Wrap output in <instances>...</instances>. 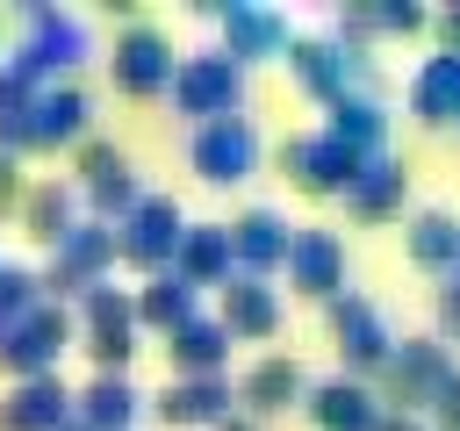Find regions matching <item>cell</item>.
I'll list each match as a JSON object with an SVG mask.
<instances>
[{
	"mask_svg": "<svg viewBox=\"0 0 460 431\" xmlns=\"http://www.w3.org/2000/svg\"><path fill=\"white\" fill-rule=\"evenodd\" d=\"M410 101H417V115H424L431 129H438V122H460V57H424Z\"/></svg>",
	"mask_w": 460,
	"mask_h": 431,
	"instance_id": "obj_7",
	"label": "cell"
},
{
	"mask_svg": "<svg viewBox=\"0 0 460 431\" xmlns=\"http://www.w3.org/2000/svg\"><path fill=\"white\" fill-rule=\"evenodd\" d=\"M194 165H201V180H244V172H252V129H244V122H216V129H201Z\"/></svg>",
	"mask_w": 460,
	"mask_h": 431,
	"instance_id": "obj_5",
	"label": "cell"
},
{
	"mask_svg": "<svg viewBox=\"0 0 460 431\" xmlns=\"http://www.w3.org/2000/svg\"><path fill=\"white\" fill-rule=\"evenodd\" d=\"M230 323H237V330H273V295L237 287V295H230Z\"/></svg>",
	"mask_w": 460,
	"mask_h": 431,
	"instance_id": "obj_13",
	"label": "cell"
},
{
	"mask_svg": "<svg viewBox=\"0 0 460 431\" xmlns=\"http://www.w3.org/2000/svg\"><path fill=\"white\" fill-rule=\"evenodd\" d=\"M288 165H295V180H302V187H316V194H323V187H352V180H359V172H352V165H359V151H352L345 136H309V144H295V151H288Z\"/></svg>",
	"mask_w": 460,
	"mask_h": 431,
	"instance_id": "obj_1",
	"label": "cell"
},
{
	"mask_svg": "<svg viewBox=\"0 0 460 431\" xmlns=\"http://www.w3.org/2000/svg\"><path fill=\"white\" fill-rule=\"evenodd\" d=\"M410 259H417L424 273H438V266H460V223H453L446 208H424V216L410 223Z\"/></svg>",
	"mask_w": 460,
	"mask_h": 431,
	"instance_id": "obj_8",
	"label": "cell"
},
{
	"mask_svg": "<svg viewBox=\"0 0 460 431\" xmlns=\"http://www.w3.org/2000/svg\"><path fill=\"white\" fill-rule=\"evenodd\" d=\"M338 338H345V359H352V366H381V359H395L388 323H381L367 302H352V295H338Z\"/></svg>",
	"mask_w": 460,
	"mask_h": 431,
	"instance_id": "obj_4",
	"label": "cell"
},
{
	"mask_svg": "<svg viewBox=\"0 0 460 431\" xmlns=\"http://www.w3.org/2000/svg\"><path fill=\"white\" fill-rule=\"evenodd\" d=\"M438 36H446V43H438V57H460V14H446V22H438Z\"/></svg>",
	"mask_w": 460,
	"mask_h": 431,
	"instance_id": "obj_18",
	"label": "cell"
},
{
	"mask_svg": "<svg viewBox=\"0 0 460 431\" xmlns=\"http://www.w3.org/2000/svg\"><path fill=\"white\" fill-rule=\"evenodd\" d=\"M374 431H431V424H417V417H388V424H374Z\"/></svg>",
	"mask_w": 460,
	"mask_h": 431,
	"instance_id": "obj_19",
	"label": "cell"
},
{
	"mask_svg": "<svg viewBox=\"0 0 460 431\" xmlns=\"http://www.w3.org/2000/svg\"><path fill=\"white\" fill-rule=\"evenodd\" d=\"M187 259L208 273V266H223V259H230V244H223V237H194V244H187Z\"/></svg>",
	"mask_w": 460,
	"mask_h": 431,
	"instance_id": "obj_17",
	"label": "cell"
},
{
	"mask_svg": "<svg viewBox=\"0 0 460 431\" xmlns=\"http://www.w3.org/2000/svg\"><path fill=\"white\" fill-rule=\"evenodd\" d=\"M122 409H129V395H122L115 381H101V388H86V417H93V424H122Z\"/></svg>",
	"mask_w": 460,
	"mask_h": 431,
	"instance_id": "obj_14",
	"label": "cell"
},
{
	"mask_svg": "<svg viewBox=\"0 0 460 431\" xmlns=\"http://www.w3.org/2000/svg\"><path fill=\"white\" fill-rule=\"evenodd\" d=\"M431 417H438V431H460V381H446L431 395Z\"/></svg>",
	"mask_w": 460,
	"mask_h": 431,
	"instance_id": "obj_16",
	"label": "cell"
},
{
	"mask_svg": "<svg viewBox=\"0 0 460 431\" xmlns=\"http://www.w3.org/2000/svg\"><path fill=\"white\" fill-rule=\"evenodd\" d=\"M208 101H237V72L230 65H194L187 72V108H208Z\"/></svg>",
	"mask_w": 460,
	"mask_h": 431,
	"instance_id": "obj_12",
	"label": "cell"
},
{
	"mask_svg": "<svg viewBox=\"0 0 460 431\" xmlns=\"http://www.w3.org/2000/svg\"><path fill=\"white\" fill-rule=\"evenodd\" d=\"M237 251H244V259H266V266H273V259H288V251H295V237H288V223H280L273 208H252V216L237 223Z\"/></svg>",
	"mask_w": 460,
	"mask_h": 431,
	"instance_id": "obj_9",
	"label": "cell"
},
{
	"mask_svg": "<svg viewBox=\"0 0 460 431\" xmlns=\"http://www.w3.org/2000/svg\"><path fill=\"white\" fill-rule=\"evenodd\" d=\"M309 417H316L323 431H374V424H381V409H374V395H367L359 381L316 388V395H309Z\"/></svg>",
	"mask_w": 460,
	"mask_h": 431,
	"instance_id": "obj_6",
	"label": "cell"
},
{
	"mask_svg": "<svg viewBox=\"0 0 460 431\" xmlns=\"http://www.w3.org/2000/svg\"><path fill=\"white\" fill-rule=\"evenodd\" d=\"M288 259H295V280H302V295H316V302H323V295H338V280H345V244H338V237H323V230H302Z\"/></svg>",
	"mask_w": 460,
	"mask_h": 431,
	"instance_id": "obj_3",
	"label": "cell"
},
{
	"mask_svg": "<svg viewBox=\"0 0 460 431\" xmlns=\"http://www.w3.org/2000/svg\"><path fill=\"white\" fill-rule=\"evenodd\" d=\"M158 79H165V43H158V36H137V43L122 50V86L144 93V86H158Z\"/></svg>",
	"mask_w": 460,
	"mask_h": 431,
	"instance_id": "obj_11",
	"label": "cell"
},
{
	"mask_svg": "<svg viewBox=\"0 0 460 431\" xmlns=\"http://www.w3.org/2000/svg\"><path fill=\"white\" fill-rule=\"evenodd\" d=\"M295 388H302L295 359H266V366H252V381H244V402H252V409H280Z\"/></svg>",
	"mask_w": 460,
	"mask_h": 431,
	"instance_id": "obj_10",
	"label": "cell"
},
{
	"mask_svg": "<svg viewBox=\"0 0 460 431\" xmlns=\"http://www.w3.org/2000/svg\"><path fill=\"white\" fill-rule=\"evenodd\" d=\"M402 194H410V172H402L395 158H374V165H359V180L345 187V201H352V216H359V223H374V216H395V208H402Z\"/></svg>",
	"mask_w": 460,
	"mask_h": 431,
	"instance_id": "obj_2",
	"label": "cell"
},
{
	"mask_svg": "<svg viewBox=\"0 0 460 431\" xmlns=\"http://www.w3.org/2000/svg\"><path fill=\"white\" fill-rule=\"evenodd\" d=\"M180 359H187V366H201V359L216 366V359H223V330H187V338H180Z\"/></svg>",
	"mask_w": 460,
	"mask_h": 431,
	"instance_id": "obj_15",
	"label": "cell"
}]
</instances>
